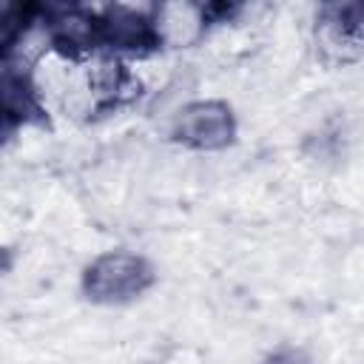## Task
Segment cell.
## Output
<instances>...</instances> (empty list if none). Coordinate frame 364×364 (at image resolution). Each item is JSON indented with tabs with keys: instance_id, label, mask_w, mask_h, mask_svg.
I'll list each match as a JSON object with an SVG mask.
<instances>
[{
	"instance_id": "7a4b0ae2",
	"label": "cell",
	"mask_w": 364,
	"mask_h": 364,
	"mask_svg": "<svg viewBox=\"0 0 364 364\" xmlns=\"http://www.w3.org/2000/svg\"><path fill=\"white\" fill-rule=\"evenodd\" d=\"M156 282L154 264L142 253L108 250L82 270V293L94 304H125L148 293Z\"/></svg>"
},
{
	"instance_id": "8992f818",
	"label": "cell",
	"mask_w": 364,
	"mask_h": 364,
	"mask_svg": "<svg viewBox=\"0 0 364 364\" xmlns=\"http://www.w3.org/2000/svg\"><path fill=\"white\" fill-rule=\"evenodd\" d=\"M264 364H313L301 350H293V347H284V350H276L273 355L264 358Z\"/></svg>"
},
{
	"instance_id": "3957f363",
	"label": "cell",
	"mask_w": 364,
	"mask_h": 364,
	"mask_svg": "<svg viewBox=\"0 0 364 364\" xmlns=\"http://www.w3.org/2000/svg\"><path fill=\"white\" fill-rule=\"evenodd\" d=\"M236 114L222 100H196L185 105L171 125V139L191 151H222L236 139Z\"/></svg>"
},
{
	"instance_id": "6da1fadb",
	"label": "cell",
	"mask_w": 364,
	"mask_h": 364,
	"mask_svg": "<svg viewBox=\"0 0 364 364\" xmlns=\"http://www.w3.org/2000/svg\"><path fill=\"white\" fill-rule=\"evenodd\" d=\"M46 26L51 46L65 57L91 51H128L142 57L159 51L165 43L159 17L134 6H46Z\"/></svg>"
},
{
	"instance_id": "277c9868",
	"label": "cell",
	"mask_w": 364,
	"mask_h": 364,
	"mask_svg": "<svg viewBox=\"0 0 364 364\" xmlns=\"http://www.w3.org/2000/svg\"><path fill=\"white\" fill-rule=\"evenodd\" d=\"M46 105L40 102V94L31 82L28 71H14L11 63L3 68V119L6 134H11L17 125H46Z\"/></svg>"
},
{
	"instance_id": "5b68a950",
	"label": "cell",
	"mask_w": 364,
	"mask_h": 364,
	"mask_svg": "<svg viewBox=\"0 0 364 364\" xmlns=\"http://www.w3.org/2000/svg\"><path fill=\"white\" fill-rule=\"evenodd\" d=\"M318 17L336 37L364 43V3H327Z\"/></svg>"
}]
</instances>
